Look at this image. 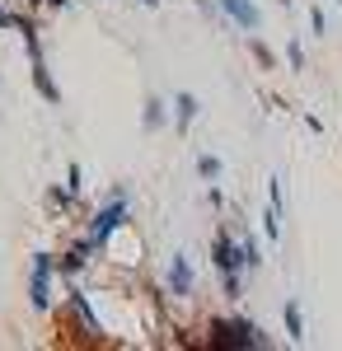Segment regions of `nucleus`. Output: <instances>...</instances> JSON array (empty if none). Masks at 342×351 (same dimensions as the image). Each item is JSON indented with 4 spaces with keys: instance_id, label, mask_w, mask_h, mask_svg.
<instances>
[{
    "instance_id": "obj_1",
    "label": "nucleus",
    "mask_w": 342,
    "mask_h": 351,
    "mask_svg": "<svg viewBox=\"0 0 342 351\" xmlns=\"http://www.w3.org/2000/svg\"><path fill=\"white\" fill-rule=\"evenodd\" d=\"M207 347H220V351H249V347H272L267 332L249 319H211L207 324Z\"/></svg>"
},
{
    "instance_id": "obj_2",
    "label": "nucleus",
    "mask_w": 342,
    "mask_h": 351,
    "mask_svg": "<svg viewBox=\"0 0 342 351\" xmlns=\"http://www.w3.org/2000/svg\"><path fill=\"white\" fill-rule=\"evenodd\" d=\"M52 271H56V258L52 253H33V281H28V304L38 314L52 309Z\"/></svg>"
},
{
    "instance_id": "obj_3",
    "label": "nucleus",
    "mask_w": 342,
    "mask_h": 351,
    "mask_svg": "<svg viewBox=\"0 0 342 351\" xmlns=\"http://www.w3.org/2000/svg\"><path fill=\"white\" fill-rule=\"evenodd\" d=\"M122 220H127V197L117 192V197H113L108 206H99V216H94V225H89V234H84V239H89L94 248H99V243H104L108 234H113V230L122 225Z\"/></svg>"
},
{
    "instance_id": "obj_4",
    "label": "nucleus",
    "mask_w": 342,
    "mask_h": 351,
    "mask_svg": "<svg viewBox=\"0 0 342 351\" xmlns=\"http://www.w3.org/2000/svg\"><path fill=\"white\" fill-rule=\"evenodd\" d=\"M211 267L220 271H244V258H239V243L225 234V230H216V239H211Z\"/></svg>"
},
{
    "instance_id": "obj_5",
    "label": "nucleus",
    "mask_w": 342,
    "mask_h": 351,
    "mask_svg": "<svg viewBox=\"0 0 342 351\" xmlns=\"http://www.w3.org/2000/svg\"><path fill=\"white\" fill-rule=\"evenodd\" d=\"M216 10L239 28H258V5L253 0H216Z\"/></svg>"
},
{
    "instance_id": "obj_6",
    "label": "nucleus",
    "mask_w": 342,
    "mask_h": 351,
    "mask_svg": "<svg viewBox=\"0 0 342 351\" xmlns=\"http://www.w3.org/2000/svg\"><path fill=\"white\" fill-rule=\"evenodd\" d=\"M169 295H179V300L192 295V267H187L183 253H179L174 263H169Z\"/></svg>"
},
{
    "instance_id": "obj_7",
    "label": "nucleus",
    "mask_w": 342,
    "mask_h": 351,
    "mask_svg": "<svg viewBox=\"0 0 342 351\" xmlns=\"http://www.w3.org/2000/svg\"><path fill=\"white\" fill-rule=\"evenodd\" d=\"M33 61V84H38V94L47 99V104H61V89H56V80L47 75V61L43 56H28Z\"/></svg>"
},
{
    "instance_id": "obj_8",
    "label": "nucleus",
    "mask_w": 342,
    "mask_h": 351,
    "mask_svg": "<svg viewBox=\"0 0 342 351\" xmlns=\"http://www.w3.org/2000/svg\"><path fill=\"white\" fill-rule=\"evenodd\" d=\"M84 253H94V243H89V239H80L76 248H66V253L56 258V271H61V276H76V271L84 267Z\"/></svg>"
},
{
    "instance_id": "obj_9",
    "label": "nucleus",
    "mask_w": 342,
    "mask_h": 351,
    "mask_svg": "<svg viewBox=\"0 0 342 351\" xmlns=\"http://www.w3.org/2000/svg\"><path fill=\"white\" fill-rule=\"evenodd\" d=\"M197 112H202V104H197V94H179V99H174V122H179V132H187V127H192V117H197Z\"/></svg>"
},
{
    "instance_id": "obj_10",
    "label": "nucleus",
    "mask_w": 342,
    "mask_h": 351,
    "mask_svg": "<svg viewBox=\"0 0 342 351\" xmlns=\"http://www.w3.org/2000/svg\"><path fill=\"white\" fill-rule=\"evenodd\" d=\"M282 319H286V337L300 347V342H305V314H300V304H295V300L282 304Z\"/></svg>"
},
{
    "instance_id": "obj_11",
    "label": "nucleus",
    "mask_w": 342,
    "mask_h": 351,
    "mask_svg": "<svg viewBox=\"0 0 342 351\" xmlns=\"http://www.w3.org/2000/svg\"><path fill=\"white\" fill-rule=\"evenodd\" d=\"M249 52H253V61H258V66H263V71H277V52H272V47H267L263 38H249Z\"/></svg>"
},
{
    "instance_id": "obj_12",
    "label": "nucleus",
    "mask_w": 342,
    "mask_h": 351,
    "mask_svg": "<svg viewBox=\"0 0 342 351\" xmlns=\"http://www.w3.org/2000/svg\"><path fill=\"white\" fill-rule=\"evenodd\" d=\"M141 122H146V132H159V127H164V104H159V99H146Z\"/></svg>"
},
{
    "instance_id": "obj_13",
    "label": "nucleus",
    "mask_w": 342,
    "mask_h": 351,
    "mask_svg": "<svg viewBox=\"0 0 342 351\" xmlns=\"http://www.w3.org/2000/svg\"><path fill=\"white\" fill-rule=\"evenodd\" d=\"M239 258H244V271H258V263H263V253H258V243H253V239L239 243Z\"/></svg>"
},
{
    "instance_id": "obj_14",
    "label": "nucleus",
    "mask_w": 342,
    "mask_h": 351,
    "mask_svg": "<svg viewBox=\"0 0 342 351\" xmlns=\"http://www.w3.org/2000/svg\"><path fill=\"white\" fill-rule=\"evenodd\" d=\"M220 286H225V295H230V300L244 295V276H239V271H225V276H220Z\"/></svg>"
},
{
    "instance_id": "obj_15",
    "label": "nucleus",
    "mask_w": 342,
    "mask_h": 351,
    "mask_svg": "<svg viewBox=\"0 0 342 351\" xmlns=\"http://www.w3.org/2000/svg\"><path fill=\"white\" fill-rule=\"evenodd\" d=\"M197 173H202V178H220V160H216V155H202V160H197Z\"/></svg>"
},
{
    "instance_id": "obj_16",
    "label": "nucleus",
    "mask_w": 342,
    "mask_h": 351,
    "mask_svg": "<svg viewBox=\"0 0 342 351\" xmlns=\"http://www.w3.org/2000/svg\"><path fill=\"white\" fill-rule=\"evenodd\" d=\"M310 28H315L319 38H323V33H328V19H323V10H319V5H315V10H310Z\"/></svg>"
},
{
    "instance_id": "obj_17",
    "label": "nucleus",
    "mask_w": 342,
    "mask_h": 351,
    "mask_svg": "<svg viewBox=\"0 0 342 351\" xmlns=\"http://www.w3.org/2000/svg\"><path fill=\"white\" fill-rule=\"evenodd\" d=\"M286 61H290V71H300V66H305V52H300V43H290V47H286Z\"/></svg>"
},
{
    "instance_id": "obj_18",
    "label": "nucleus",
    "mask_w": 342,
    "mask_h": 351,
    "mask_svg": "<svg viewBox=\"0 0 342 351\" xmlns=\"http://www.w3.org/2000/svg\"><path fill=\"white\" fill-rule=\"evenodd\" d=\"M66 188L80 197V188H84V183H80V164H71V169H66Z\"/></svg>"
},
{
    "instance_id": "obj_19",
    "label": "nucleus",
    "mask_w": 342,
    "mask_h": 351,
    "mask_svg": "<svg viewBox=\"0 0 342 351\" xmlns=\"http://www.w3.org/2000/svg\"><path fill=\"white\" fill-rule=\"evenodd\" d=\"M14 19H19V14H10V10H0V28H14Z\"/></svg>"
},
{
    "instance_id": "obj_20",
    "label": "nucleus",
    "mask_w": 342,
    "mask_h": 351,
    "mask_svg": "<svg viewBox=\"0 0 342 351\" xmlns=\"http://www.w3.org/2000/svg\"><path fill=\"white\" fill-rule=\"evenodd\" d=\"M141 5H146V10H155V5H159V0H141Z\"/></svg>"
},
{
    "instance_id": "obj_21",
    "label": "nucleus",
    "mask_w": 342,
    "mask_h": 351,
    "mask_svg": "<svg viewBox=\"0 0 342 351\" xmlns=\"http://www.w3.org/2000/svg\"><path fill=\"white\" fill-rule=\"evenodd\" d=\"M47 5H56V10H61V5H66V0H47Z\"/></svg>"
},
{
    "instance_id": "obj_22",
    "label": "nucleus",
    "mask_w": 342,
    "mask_h": 351,
    "mask_svg": "<svg viewBox=\"0 0 342 351\" xmlns=\"http://www.w3.org/2000/svg\"><path fill=\"white\" fill-rule=\"evenodd\" d=\"M338 5H342V0H338Z\"/></svg>"
}]
</instances>
